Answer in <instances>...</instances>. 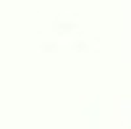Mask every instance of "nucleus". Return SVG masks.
Segmentation results:
<instances>
[]
</instances>
